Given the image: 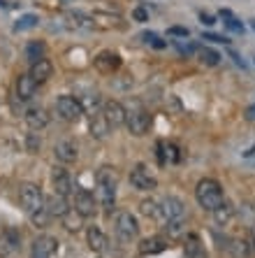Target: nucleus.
Listing matches in <instances>:
<instances>
[{"mask_svg":"<svg viewBox=\"0 0 255 258\" xmlns=\"http://www.w3.org/2000/svg\"><path fill=\"white\" fill-rule=\"evenodd\" d=\"M248 244L255 249V230H250V242H248Z\"/></svg>","mask_w":255,"mask_h":258,"instance_id":"nucleus-40","label":"nucleus"},{"mask_svg":"<svg viewBox=\"0 0 255 258\" xmlns=\"http://www.w3.org/2000/svg\"><path fill=\"white\" fill-rule=\"evenodd\" d=\"M74 212L81 219H93L98 214V198L86 188H77V193H74Z\"/></svg>","mask_w":255,"mask_h":258,"instance_id":"nucleus-7","label":"nucleus"},{"mask_svg":"<svg viewBox=\"0 0 255 258\" xmlns=\"http://www.w3.org/2000/svg\"><path fill=\"white\" fill-rule=\"evenodd\" d=\"M114 235L121 244H130L139 237V221L132 212L121 210L119 214L114 216Z\"/></svg>","mask_w":255,"mask_h":258,"instance_id":"nucleus-3","label":"nucleus"},{"mask_svg":"<svg viewBox=\"0 0 255 258\" xmlns=\"http://www.w3.org/2000/svg\"><path fill=\"white\" fill-rule=\"evenodd\" d=\"M202 40H211V42H230L227 37H220V35H214V33H204Z\"/></svg>","mask_w":255,"mask_h":258,"instance_id":"nucleus-36","label":"nucleus"},{"mask_svg":"<svg viewBox=\"0 0 255 258\" xmlns=\"http://www.w3.org/2000/svg\"><path fill=\"white\" fill-rule=\"evenodd\" d=\"M211 214H214V221L218 223V226H230L234 214H237V210H234V205H232L230 200H223Z\"/></svg>","mask_w":255,"mask_h":258,"instance_id":"nucleus-23","label":"nucleus"},{"mask_svg":"<svg viewBox=\"0 0 255 258\" xmlns=\"http://www.w3.org/2000/svg\"><path fill=\"white\" fill-rule=\"evenodd\" d=\"M54 156L58 163H63V165H70V163H74L79 158V147L74 140H60V142L54 144Z\"/></svg>","mask_w":255,"mask_h":258,"instance_id":"nucleus-12","label":"nucleus"},{"mask_svg":"<svg viewBox=\"0 0 255 258\" xmlns=\"http://www.w3.org/2000/svg\"><path fill=\"white\" fill-rule=\"evenodd\" d=\"M195 200L202 210L214 212L216 207L225 200V193H223V186H220L216 179L204 177V179L197 181V186H195Z\"/></svg>","mask_w":255,"mask_h":258,"instance_id":"nucleus-2","label":"nucleus"},{"mask_svg":"<svg viewBox=\"0 0 255 258\" xmlns=\"http://www.w3.org/2000/svg\"><path fill=\"white\" fill-rule=\"evenodd\" d=\"M30 219H33V223H35V228H47L49 221H51V216H49V212L42 207V210H37L35 214H30Z\"/></svg>","mask_w":255,"mask_h":258,"instance_id":"nucleus-31","label":"nucleus"},{"mask_svg":"<svg viewBox=\"0 0 255 258\" xmlns=\"http://www.w3.org/2000/svg\"><path fill=\"white\" fill-rule=\"evenodd\" d=\"M19 205L26 214H35L37 210L44 207V193L37 184H21L19 186Z\"/></svg>","mask_w":255,"mask_h":258,"instance_id":"nucleus-4","label":"nucleus"},{"mask_svg":"<svg viewBox=\"0 0 255 258\" xmlns=\"http://www.w3.org/2000/svg\"><path fill=\"white\" fill-rule=\"evenodd\" d=\"M0 246L5 253H14L21 249V233L14 228H5L3 235H0Z\"/></svg>","mask_w":255,"mask_h":258,"instance_id":"nucleus-22","label":"nucleus"},{"mask_svg":"<svg viewBox=\"0 0 255 258\" xmlns=\"http://www.w3.org/2000/svg\"><path fill=\"white\" fill-rule=\"evenodd\" d=\"M144 40H146V42H151L153 47H158V49L165 47V42H160V37L155 35V33H144Z\"/></svg>","mask_w":255,"mask_h":258,"instance_id":"nucleus-35","label":"nucleus"},{"mask_svg":"<svg viewBox=\"0 0 255 258\" xmlns=\"http://www.w3.org/2000/svg\"><path fill=\"white\" fill-rule=\"evenodd\" d=\"M93 66L102 75H112V72H116L121 68V56L116 51H100L93 58Z\"/></svg>","mask_w":255,"mask_h":258,"instance_id":"nucleus-14","label":"nucleus"},{"mask_svg":"<svg viewBox=\"0 0 255 258\" xmlns=\"http://www.w3.org/2000/svg\"><path fill=\"white\" fill-rule=\"evenodd\" d=\"M167 33L172 37H188L190 35V30L184 28V26H172V28H167Z\"/></svg>","mask_w":255,"mask_h":258,"instance_id":"nucleus-34","label":"nucleus"},{"mask_svg":"<svg viewBox=\"0 0 255 258\" xmlns=\"http://www.w3.org/2000/svg\"><path fill=\"white\" fill-rule=\"evenodd\" d=\"M116 186H119V177L114 168H100L95 174V198L102 205V210L112 212L116 205Z\"/></svg>","mask_w":255,"mask_h":258,"instance_id":"nucleus-1","label":"nucleus"},{"mask_svg":"<svg viewBox=\"0 0 255 258\" xmlns=\"http://www.w3.org/2000/svg\"><path fill=\"white\" fill-rule=\"evenodd\" d=\"M56 114H58L63 121L74 123V121H79L83 114H86V109H83L81 100H79L77 96H60L58 100H56Z\"/></svg>","mask_w":255,"mask_h":258,"instance_id":"nucleus-6","label":"nucleus"},{"mask_svg":"<svg viewBox=\"0 0 255 258\" xmlns=\"http://www.w3.org/2000/svg\"><path fill=\"white\" fill-rule=\"evenodd\" d=\"M200 21H202L204 26H214V24H216V19L211 17V14H207V12H200Z\"/></svg>","mask_w":255,"mask_h":258,"instance_id":"nucleus-37","label":"nucleus"},{"mask_svg":"<svg viewBox=\"0 0 255 258\" xmlns=\"http://www.w3.org/2000/svg\"><path fill=\"white\" fill-rule=\"evenodd\" d=\"M28 75L35 79V84L40 86V84H44V82L51 79V75H54V66H51V60L49 58H40V60L33 63V68H30Z\"/></svg>","mask_w":255,"mask_h":258,"instance_id":"nucleus-18","label":"nucleus"},{"mask_svg":"<svg viewBox=\"0 0 255 258\" xmlns=\"http://www.w3.org/2000/svg\"><path fill=\"white\" fill-rule=\"evenodd\" d=\"M35 93H37L35 79L30 77V75H19V79H17V98L19 100L28 102V100H33Z\"/></svg>","mask_w":255,"mask_h":258,"instance_id":"nucleus-19","label":"nucleus"},{"mask_svg":"<svg viewBox=\"0 0 255 258\" xmlns=\"http://www.w3.org/2000/svg\"><path fill=\"white\" fill-rule=\"evenodd\" d=\"M26 147H28L30 154H37V151H40V138H37L35 133H30L28 138H26Z\"/></svg>","mask_w":255,"mask_h":258,"instance_id":"nucleus-32","label":"nucleus"},{"mask_svg":"<svg viewBox=\"0 0 255 258\" xmlns=\"http://www.w3.org/2000/svg\"><path fill=\"white\" fill-rule=\"evenodd\" d=\"M102 114H105L107 123L112 126V131L125 126V107L119 100H107L105 102V105H102Z\"/></svg>","mask_w":255,"mask_h":258,"instance_id":"nucleus-13","label":"nucleus"},{"mask_svg":"<svg viewBox=\"0 0 255 258\" xmlns=\"http://www.w3.org/2000/svg\"><path fill=\"white\" fill-rule=\"evenodd\" d=\"M125 126H128L130 135L142 138V135L148 133V128H151V114H148L142 105H135V107L125 109Z\"/></svg>","mask_w":255,"mask_h":258,"instance_id":"nucleus-5","label":"nucleus"},{"mask_svg":"<svg viewBox=\"0 0 255 258\" xmlns=\"http://www.w3.org/2000/svg\"><path fill=\"white\" fill-rule=\"evenodd\" d=\"M220 58H223V56H220L216 49H209V47H202L200 49V60L204 63V66L214 68V66H218V63H220Z\"/></svg>","mask_w":255,"mask_h":258,"instance_id":"nucleus-27","label":"nucleus"},{"mask_svg":"<svg viewBox=\"0 0 255 258\" xmlns=\"http://www.w3.org/2000/svg\"><path fill=\"white\" fill-rule=\"evenodd\" d=\"M220 19H223V24H225L230 30H234V33H243V24L230 12V10H220Z\"/></svg>","mask_w":255,"mask_h":258,"instance_id":"nucleus-29","label":"nucleus"},{"mask_svg":"<svg viewBox=\"0 0 255 258\" xmlns=\"http://www.w3.org/2000/svg\"><path fill=\"white\" fill-rule=\"evenodd\" d=\"M139 212L148 219H160V200L155 198H146L139 203Z\"/></svg>","mask_w":255,"mask_h":258,"instance_id":"nucleus-26","label":"nucleus"},{"mask_svg":"<svg viewBox=\"0 0 255 258\" xmlns=\"http://www.w3.org/2000/svg\"><path fill=\"white\" fill-rule=\"evenodd\" d=\"M179 51H181V54H193L195 47H190V44H179Z\"/></svg>","mask_w":255,"mask_h":258,"instance_id":"nucleus-38","label":"nucleus"},{"mask_svg":"<svg viewBox=\"0 0 255 258\" xmlns=\"http://www.w3.org/2000/svg\"><path fill=\"white\" fill-rule=\"evenodd\" d=\"M37 24H40V19H37L35 14H24V17H21V19L17 21V24H14V30H17V33H21V30L35 28Z\"/></svg>","mask_w":255,"mask_h":258,"instance_id":"nucleus-30","label":"nucleus"},{"mask_svg":"<svg viewBox=\"0 0 255 258\" xmlns=\"http://www.w3.org/2000/svg\"><path fill=\"white\" fill-rule=\"evenodd\" d=\"M91 135L93 138H98V140H105L112 133V126L107 123V119H105V114L102 112H93L91 114Z\"/></svg>","mask_w":255,"mask_h":258,"instance_id":"nucleus-21","label":"nucleus"},{"mask_svg":"<svg viewBox=\"0 0 255 258\" xmlns=\"http://www.w3.org/2000/svg\"><path fill=\"white\" fill-rule=\"evenodd\" d=\"M24 119L30 131H42V128L49 126V114H47V109H42V107H30Z\"/></svg>","mask_w":255,"mask_h":258,"instance_id":"nucleus-20","label":"nucleus"},{"mask_svg":"<svg viewBox=\"0 0 255 258\" xmlns=\"http://www.w3.org/2000/svg\"><path fill=\"white\" fill-rule=\"evenodd\" d=\"M167 249H169V237H165V235H153V237H146L139 242V256H155V253H162Z\"/></svg>","mask_w":255,"mask_h":258,"instance_id":"nucleus-15","label":"nucleus"},{"mask_svg":"<svg viewBox=\"0 0 255 258\" xmlns=\"http://www.w3.org/2000/svg\"><path fill=\"white\" fill-rule=\"evenodd\" d=\"M132 19H135L137 24H144V21H148V10H144L142 5L135 7V10H132Z\"/></svg>","mask_w":255,"mask_h":258,"instance_id":"nucleus-33","label":"nucleus"},{"mask_svg":"<svg viewBox=\"0 0 255 258\" xmlns=\"http://www.w3.org/2000/svg\"><path fill=\"white\" fill-rule=\"evenodd\" d=\"M44 54H47V44L40 42V40H30V42L26 44V58H28L30 63L44 58Z\"/></svg>","mask_w":255,"mask_h":258,"instance_id":"nucleus-25","label":"nucleus"},{"mask_svg":"<svg viewBox=\"0 0 255 258\" xmlns=\"http://www.w3.org/2000/svg\"><path fill=\"white\" fill-rule=\"evenodd\" d=\"M86 242H89L91 251H95V253L107 251V235L102 233V228L100 226H95V223L86 228Z\"/></svg>","mask_w":255,"mask_h":258,"instance_id":"nucleus-17","label":"nucleus"},{"mask_svg":"<svg viewBox=\"0 0 255 258\" xmlns=\"http://www.w3.org/2000/svg\"><path fill=\"white\" fill-rule=\"evenodd\" d=\"M184 253H186V258H200V253H202V240H200V235H197V233L186 235Z\"/></svg>","mask_w":255,"mask_h":258,"instance_id":"nucleus-24","label":"nucleus"},{"mask_svg":"<svg viewBox=\"0 0 255 258\" xmlns=\"http://www.w3.org/2000/svg\"><path fill=\"white\" fill-rule=\"evenodd\" d=\"M246 116H248V119H255V105H253V107H248V114H246Z\"/></svg>","mask_w":255,"mask_h":258,"instance_id":"nucleus-39","label":"nucleus"},{"mask_svg":"<svg viewBox=\"0 0 255 258\" xmlns=\"http://www.w3.org/2000/svg\"><path fill=\"white\" fill-rule=\"evenodd\" d=\"M165 233H167V237H181V235L186 233V221L184 219L165 221Z\"/></svg>","mask_w":255,"mask_h":258,"instance_id":"nucleus-28","label":"nucleus"},{"mask_svg":"<svg viewBox=\"0 0 255 258\" xmlns=\"http://www.w3.org/2000/svg\"><path fill=\"white\" fill-rule=\"evenodd\" d=\"M51 186H54V193H58V196H63V198H67L72 191H74V184H72V177L70 172H67L65 168H60V165H54V170H51Z\"/></svg>","mask_w":255,"mask_h":258,"instance_id":"nucleus-11","label":"nucleus"},{"mask_svg":"<svg viewBox=\"0 0 255 258\" xmlns=\"http://www.w3.org/2000/svg\"><path fill=\"white\" fill-rule=\"evenodd\" d=\"M0 7H7V0H0Z\"/></svg>","mask_w":255,"mask_h":258,"instance_id":"nucleus-41","label":"nucleus"},{"mask_svg":"<svg viewBox=\"0 0 255 258\" xmlns=\"http://www.w3.org/2000/svg\"><path fill=\"white\" fill-rule=\"evenodd\" d=\"M44 210L49 212L51 219H63V216L70 212V203H67V198L54 193L51 198H44Z\"/></svg>","mask_w":255,"mask_h":258,"instance_id":"nucleus-16","label":"nucleus"},{"mask_svg":"<svg viewBox=\"0 0 255 258\" xmlns=\"http://www.w3.org/2000/svg\"><path fill=\"white\" fill-rule=\"evenodd\" d=\"M58 251V240L51 235H40L33 240L30 246V258H54Z\"/></svg>","mask_w":255,"mask_h":258,"instance_id":"nucleus-9","label":"nucleus"},{"mask_svg":"<svg viewBox=\"0 0 255 258\" xmlns=\"http://www.w3.org/2000/svg\"><path fill=\"white\" fill-rule=\"evenodd\" d=\"M128 179H130L132 188H137V191H153V188L158 186V179L148 172V168L144 163H137L135 168L130 170V177H128Z\"/></svg>","mask_w":255,"mask_h":258,"instance_id":"nucleus-8","label":"nucleus"},{"mask_svg":"<svg viewBox=\"0 0 255 258\" xmlns=\"http://www.w3.org/2000/svg\"><path fill=\"white\" fill-rule=\"evenodd\" d=\"M186 205L177 196H167L160 200V221H174V219H184Z\"/></svg>","mask_w":255,"mask_h":258,"instance_id":"nucleus-10","label":"nucleus"},{"mask_svg":"<svg viewBox=\"0 0 255 258\" xmlns=\"http://www.w3.org/2000/svg\"><path fill=\"white\" fill-rule=\"evenodd\" d=\"M250 28H253V30H255V19H250Z\"/></svg>","mask_w":255,"mask_h":258,"instance_id":"nucleus-42","label":"nucleus"}]
</instances>
